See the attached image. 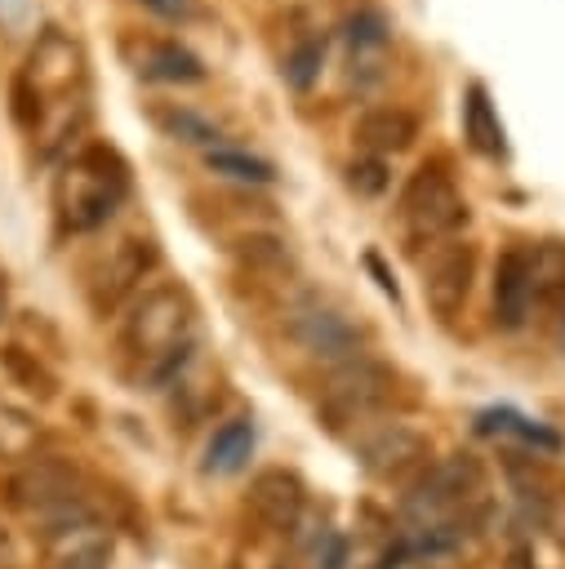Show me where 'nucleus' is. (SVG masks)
<instances>
[{
  "label": "nucleus",
  "mask_w": 565,
  "mask_h": 569,
  "mask_svg": "<svg viewBox=\"0 0 565 569\" xmlns=\"http://www.w3.org/2000/svg\"><path fill=\"white\" fill-rule=\"evenodd\" d=\"M191 325H196L191 293L178 284H156L125 316L120 351L138 365V378L160 387L174 373H182V365L191 360Z\"/></svg>",
  "instance_id": "obj_1"
},
{
  "label": "nucleus",
  "mask_w": 565,
  "mask_h": 569,
  "mask_svg": "<svg viewBox=\"0 0 565 569\" xmlns=\"http://www.w3.org/2000/svg\"><path fill=\"white\" fill-rule=\"evenodd\" d=\"M125 196H129V164L120 160V151H111L102 142L71 156L58 178V209L71 231L102 227L120 209Z\"/></svg>",
  "instance_id": "obj_2"
},
{
  "label": "nucleus",
  "mask_w": 565,
  "mask_h": 569,
  "mask_svg": "<svg viewBox=\"0 0 565 569\" xmlns=\"http://www.w3.org/2000/svg\"><path fill=\"white\" fill-rule=\"evenodd\" d=\"M485 489V467L476 453H449L440 462H432L405 493L400 502V520L405 529H423V525H463V511L480 498Z\"/></svg>",
  "instance_id": "obj_3"
},
{
  "label": "nucleus",
  "mask_w": 565,
  "mask_h": 569,
  "mask_svg": "<svg viewBox=\"0 0 565 569\" xmlns=\"http://www.w3.org/2000/svg\"><path fill=\"white\" fill-rule=\"evenodd\" d=\"M396 222L409 244H440L467 222V200L440 164H418L400 187Z\"/></svg>",
  "instance_id": "obj_4"
},
{
  "label": "nucleus",
  "mask_w": 565,
  "mask_h": 569,
  "mask_svg": "<svg viewBox=\"0 0 565 569\" xmlns=\"http://www.w3.org/2000/svg\"><path fill=\"white\" fill-rule=\"evenodd\" d=\"M285 333L289 342H298L307 356L316 360H356L365 351V329L325 293H303L298 302H289L285 311Z\"/></svg>",
  "instance_id": "obj_5"
},
{
  "label": "nucleus",
  "mask_w": 565,
  "mask_h": 569,
  "mask_svg": "<svg viewBox=\"0 0 565 569\" xmlns=\"http://www.w3.org/2000/svg\"><path fill=\"white\" fill-rule=\"evenodd\" d=\"M391 391H396V369H387L383 360L356 356L329 373L325 396H320V413L329 427H365L391 400Z\"/></svg>",
  "instance_id": "obj_6"
},
{
  "label": "nucleus",
  "mask_w": 565,
  "mask_h": 569,
  "mask_svg": "<svg viewBox=\"0 0 565 569\" xmlns=\"http://www.w3.org/2000/svg\"><path fill=\"white\" fill-rule=\"evenodd\" d=\"M476 284V244L472 240H440L432 244V253L423 258V302L440 316L454 320Z\"/></svg>",
  "instance_id": "obj_7"
},
{
  "label": "nucleus",
  "mask_w": 565,
  "mask_h": 569,
  "mask_svg": "<svg viewBox=\"0 0 565 569\" xmlns=\"http://www.w3.org/2000/svg\"><path fill=\"white\" fill-rule=\"evenodd\" d=\"M356 458L374 480H405L427 462V436L409 422H365L356 436Z\"/></svg>",
  "instance_id": "obj_8"
},
{
  "label": "nucleus",
  "mask_w": 565,
  "mask_h": 569,
  "mask_svg": "<svg viewBox=\"0 0 565 569\" xmlns=\"http://www.w3.org/2000/svg\"><path fill=\"white\" fill-rule=\"evenodd\" d=\"M80 476L67 467V462H58V458H36V462H27V467H18L9 480H4V493H9V502L13 507H22V511H53V507H67V502H76L80 493Z\"/></svg>",
  "instance_id": "obj_9"
},
{
  "label": "nucleus",
  "mask_w": 565,
  "mask_h": 569,
  "mask_svg": "<svg viewBox=\"0 0 565 569\" xmlns=\"http://www.w3.org/2000/svg\"><path fill=\"white\" fill-rule=\"evenodd\" d=\"M249 516L271 529V533H289L303 516V485L294 471L285 467H267L249 480Z\"/></svg>",
  "instance_id": "obj_10"
},
{
  "label": "nucleus",
  "mask_w": 565,
  "mask_h": 569,
  "mask_svg": "<svg viewBox=\"0 0 565 569\" xmlns=\"http://www.w3.org/2000/svg\"><path fill=\"white\" fill-rule=\"evenodd\" d=\"M151 267H156V244H151L147 236H129V240H120V244L111 249V258L102 262L93 289H89V293H93V307H98V311L116 307L120 293H129Z\"/></svg>",
  "instance_id": "obj_11"
},
{
  "label": "nucleus",
  "mask_w": 565,
  "mask_h": 569,
  "mask_svg": "<svg viewBox=\"0 0 565 569\" xmlns=\"http://www.w3.org/2000/svg\"><path fill=\"white\" fill-rule=\"evenodd\" d=\"M351 138H356V147H360L365 156L387 160V156H400L405 147H414V138H418V116L405 111V107H369V111L356 116Z\"/></svg>",
  "instance_id": "obj_12"
},
{
  "label": "nucleus",
  "mask_w": 565,
  "mask_h": 569,
  "mask_svg": "<svg viewBox=\"0 0 565 569\" xmlns=\"http://www.w3.org/2000/svg\"><path fill=\"white\" fill-rule=\"evenodd\" d=\"M529 307H534V293H529L525 249H503L494 262V320L503 329H521Z\"/></svg>",
  "instance_id": "obj_13"
},
{
  "label": "nucleus",
  "mask_w": 565,
  "mask_h": 569,
  "mask_svg": "<svg viewBox=\"0 0 565 569\" xmlns=\"http://www.w3.org/2000/svg\"><path fill=\"white\" fill-rule=\"evenodd\" d=\"M133 71L142 80H160V84H196V80H205V62L178 40H147L142 53L133 58Z\"/></svg>",
  "instance_id": "obj_14"
},
{
  "label": "nucleus",
  "mask_w": 565,
  "mask_h": 569,
  "mask_svg": "<svg viewBox=\"0 0 565 569\" xmlns=\"http://www.w3.org/2000/svg\"><path fill=\"white\" fill-rule=\"evenodd\" d=\"M463 138L472 142V151H480L489 160H503L507 156L503 120H498V111H494V102H489V93H485L480 80H472L467 93H463Z\"/></svg>",
  "instance_id": "obj_15"
},
{
  "label": "nucleus",
  "mask_w": 565,
  "mask_h": 569,
  "mask_svg": "<svg viewBox=\"0 0 565 569\" xmlns=\"http://www.w3.org/2000/svg\"><path fill=\"white\" fill-rule=\"evenodd\" d=\"M249 453H254V422L249 418H231V422H222L209 436V445H205V471L231 476V471H240L249 462Z\"/></svg>",
  "instance_id": "obj_16"
},
{
  "label": "nucleus",
  "mask_w": 565,
  "mask_h": 569,
  "mask_svg": "<svg viewBox=\"0 0 565 569\" xmlns=\"http://www.w3.org/2000/svg\"><path fill=\"white\" fill-rule=\"evenodd\" d=\"M529 267V293L534 302H556L565 298V240H538L525 249Z\"/></svg>",
  "instance_id": "obj_17"
},
{
  "label": "nucleus",
  "mask_w": 565,
  "mask_h": 569,
  "mask_svg": "<svg viewBox=\"0 0 565 569\" xmlns=\"http://www.w3.org/2000/svg\"><path fill=\"white\" fill-rule=\"evenodd\" d=\"M151 120H156V129H160L165 138H174V142H200V147H209V142L222 138L209 116H200V111H191V107H178V102H174V107H156Z\"/></svg>",
  "instance_id": "obj_18"
},
{
  "label": "nucleus",
  "mask_w": 565,
  "mask_h": 569,
  "mask_svg": "<svg viewBox=\"0 0 565 569\" xmlns=\"http://www.w3.org/2000/svg\"><path fill=\"white\" fill-rule=\"evenodd\" d=\"M205 164H209L214 173H222V178H236V182H258V187L276 182V169H271V160H262V156H249V151H236V147H209Z\"/></svg>",
  "instance_id": "obj_19"
},
{
  "label": "nucleus",
  "mask_w": 565,
  "mask_h": 569,
  "mask_svg": "<svg viewBox=\"0 0 565 569\" xmlns=\"http://www.w3.org/2000/svg\"><path fill=\"white\" fill-rule=\"evenodd\" d=\"M320 62H325V40H320V36H307V40H298V44L285 53V80L303 93V89H311V80L320 76Z\"/></svg>",
  "instance_id": "obj_20"
},
{
  "label": "nucleus",
  "mask_w": 565,
  "mask_h": 569,
  "mask_svg": "<svg viewBox=\"0 0 565 569\" xmlns=\"http://www.w3.org/2000/svg\"><path fill=\"white\" fill-rule=\"evenodd\" d=\"M480 422H485L489 431H512V436H521V440H529V445H543V449H561V436H556V431H547V427H538V422L521 418L516 409H489Z\"/></svg>",
  "instance_id": "obj_21"
},
{
  "label": "nucleus",
  "mask_w": 565,
  "mask_h": 569,
  "mask_svg": "<svg viewBox=\"0 0 565 569\" xmlns=\"http://www.w3.org/2000/svg\"><path fill=\"white\" fill-rule=\"evenodd\" d=\"M347 187H351L356 196H365V200L383 196V191L391 187V169H387V160H378V156H356V160L347 164Z\"/></svg>",
  "instance_id": "obj_22"
},
{
  "label": "nucleus",
  "mask_w": 565,
  "mask_h": 569,
  "mask_svg": "<svg viewBox=\"0 0 565 569\" xmlns=\"http://www.w3.org/2000/svg\"><path fill=\"white\" fill-rule=\"evenodd\" d=\"M347 44L351 49H383L387 44V18L378 9H356L347 18Z\"/></svg>",
  "instance_id": "obj_23"
},
{
  "label": "nucleus",
  "mask_w": 565,
  "mask_h": 569,
  "mask_svg": "<svg viewBox=\"0 0 565 569\" xmlns=\"http://www.w3.org/2000/svg\"><path fill=\"white\" fill-rule=\"evenodd\" d=\"M58 569H107V547H102V542H89V547L71 551Z\"/></svg>",
  "instance_id": "obj_24"
},
{
  "label": "nucleus",
  "mask_w": 565,
  "mask_h": 569,
  "mask_svg": "<svg viewBox=\"0 0 565 569\" xmlns=\"http://www.w3.org/2000/svg\"><path fill=\"white\" fill-rule=\"evenodd\" d=\"M156 18H169V22H182V18H191V9H196V0H142Z\"/></svg>",
  "instance_id": "obj_25"
},
{
  "label": "nucleus",
  "mask_w": 565,
  "mask_h": 569,
  "mask_svg": "<svg viewBox=\"0 0 565 569\" xmlns=\"http://www.w3.org/2000/svg\"><path fill=\"white\" fill-rule=\"evenodd\" d=\"M365 267H369V271L378 276V289H383V293H387L391 302H400V289H396V280L387 276V267H383V258H378V253H365Z\"/></svg>",
  "instance_id": "obj_26"
}]
</instances>
